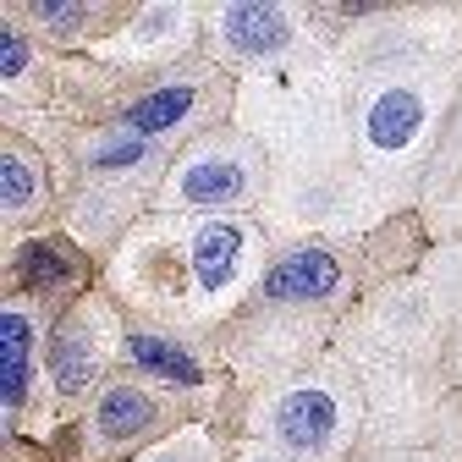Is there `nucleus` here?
I'll use <instances>...</instances> for the list:
<instances>
[{
    "label": "nucleus",
    "instance_id": "4468645a",
    "mask_svg": "<svg viewBox=\"0 0 462 462\" xmlns=\"http://www.w3.org/2000/svg\"><path fill=\"white\" fill-rule=\"evenodd\" d=\"M138 160H143V143H138V138L105 143V149L94 154V165H99V171H127V165H138Z\"/></svg>",
    "mask_w": 462,
    "mask_h": 462
},
{
    "label": "nucleus",
    "instance_id": "0eeeda50",
    "mask_svg": "<svg viewBox=\"0 0 462 462\" xmlns=\"http://www.w3.org/2000/svg\"><path fill=\"white\" fill-rule=\"evenodd\" d=\"M28 346H33L28 314H6L0 319V391H6V408H17L28 391Z\"/></svg>",
    "mask_w": 462,
    "mask_h": 462
},
{
    "label": "nucleus",
    "instance_id": "423d86ee",
    "mask_svg": "<svg viewBox=\"0 0 462 462\" xmlns=\"http://www.w3.org/2000/svg\"><path fill=\"white\" fill-rule=\"evenodd\" d=\"M243 188H248V177H243L237 160H193L182 171V199L188 204H231Z\"/></svg>",
    "mask_w": 462,
    "mask_h": 462
},
{
    "label": "nucleus",
    "instance_id": "20e7f679",
    "mask_svg": "<svg viewBox=\"0 0 462 462\" xmlns=\"http://www.w3.org/2000/svg\"><path fill=\"white\" fill-rule=\"evenodd\" d=\"M419 133H424V99L413 88H385L369 105V143L374 149L396 154V149H408Z\"/></svg>",
    "mask_w": 462,
    "mask_h": 462
},
{
    "label": "nucleus",
    "instance_id": "dca6fc26",
    "mask_svg": "<svg viewBox=\"0 0 462 462\" xmlns=\"http://www.w3.org/2000/svg\"><path fill=\"white\" fill-rule=\"evenodd\" d=\"M44 23H55V28H78L83 23V6H55V0H44V6H33Z\"/></svg>",
    "mask_w": 462,
    "mask_h": 462
},
{
    "label": "nucleus",
    "instance_id": "6e6552de",
    "mask_svg": "<svg viewBox=\"0 0 462 462\" xmlns=\"http://www.w3.org/2000/svg\"><path fill=\"white\" fill-rule=\"evenodd\" d=\"M50 374L61 391H83L94 380V353H88V336L78 325H61L50 341Z\"/></svg>",
    "mask_w": 462,
    "mask_h": 462
},
{
    "label": "nucleus",
    "instance_id": "f257e3e1",
    "mask_svg": "<svg viewBox=\"0 0 462 462\" xmlns=\"http://www.w3.org/2000/svg\"><path fill=\"white\" fill-rule=\"evenodd\" d=\"M336 286H341L336 259L319 254V248H303V254L281 259V264L264 275V298H275V303H314V298H330Z\"/></svg>",
    "mask_w": 462,
    "mask_h": 462
},
{
    "label": "nucleus",
    "instance_id": "9d476101",
    "mask_svg": "<svg viewBox=\"0 0 462 462\" xmlns=\"http://www.w3.org/2000/svg\"><path fill=\"white\" fill-rule=\"evenodd\" d=\"M188 110H193V88H160V94L127 105L122 122H127L133 133H165V127H177Z\"/></svg>",
    "mask_w": 462,
    "mask_h": 462
},
{
    "label": "nucleus",
    "instance_id": "2eb2a0df",
    "mask_svg": "<svg viewBox=\"0 0 462 462\" xmlns=\"http://www.w3.org/2000/svg\"><path fill=\"white\" fill-rule=\"evenodd\" d=\"M28 67V50H23V39L6 28V39H0V72H6V78H17Z\"/></svg>",
    "mask_w": 462,
    "mask_h": 462
},
{
    "label": "nucleus",
    "instance_id": "f03ea898",
    "mask_svg": "<svg viewBox=\"0 0 462 462\" xmlns=\"http://www.w3.org/2000/svg\"><path fill=\"white\" fill-rule=\"evenodd\" d=\"M275 435L292 451H319L336 435V402L325 391H292L275 408Z\"/></svg>",
    "mask_w": 462,
    "mask_h": 462
},
{
    "label": "nucleus",
    "instance_id": "39448f33",
    "mask_svg": "<svg viewBox=\"0 0 462 462\" xmlns=\"http://www.w3.org/2000/svg\"><path fill=\"white\" fill-rule=\"evenodd\" d=\"M226 39L243 55H264V50H281L292 39V28H286V12H275V6H231L226 12Z\"/></svg>",
    "mask_w": 462,
    "mask_h": 462
},
{
    "label": "nucleus",
    "instance_id": "ddd939ff",
    "mask_svg": "<svg viewBox=\"0 0 462 462\" xmlns=\"http://www.w3.org/2000/svg\"><path fill=\"white\" fill-rule=\"evenodd\" d=\"M23 270H28V281H33V286H50V281L72 275V264H67V259H55V243H33V248H28V259H23Z\"/></svg>",
    "mask_w": 462,
    "mask_h": 462
},
{
    "label": "nucleus",
    "instance_id": "f3484780",
    "mask_svg": "<svg viewBox=\"0 0 462 462\" xmlns=\"http://www.w3.org/2000/svg\"><path fill=\"white\" fill-rule=\"evenodd\" d=\"M259 462H264V457H259Z\"/></svg>",
    "mask_w": 462,
    "mask_h": 462
},
{
    "label": "nucleus",
    "instance_id": "9b49d317",
    "mask_svg": "<svg viewBox=\"0 0 462 462\" xmlns=\"http://www.w3.org/2000/svg\"><path fill=\"white\" fill-rule=\"evenodd\" d=\"M133 358H138L149 374L171 380V385H199V364L182 353V346H171L165 336H133Z\"/></svg>",
    "mask_w": 462,
    "mask_h": 462
},
{
    "label": "nucleus",
    "instance_id": "f8f14e48",
    "mask_svg": "<svg viewBox=\"0 0 462 462\" xmlns=\"http://www.w3.org/2000/svg\"><path fill=\"white\" fill-rule=\"evenodd\" d=\"M39 177H33V165H23L17 154H6V165H0V199H6V209H23L33 199Z\"/></svg>",
    "mask_w": 462,
    "mask_h": 462
},
{
    "label": "nucleus",
    "instance_id": "7ed1b4c3",
    "mask_svg": "<svg viewBox=\"0 0 462 462\" xmlns=\"http://www.w3.org/2000/svg\"><path fill=\"white\" fill-rule=\"evenodd\" d=\"M237 270H243V231L231 220L199 226V237H193V275H199L204 292H226V286L237 281Z\"/></svg>",
    "mask_w": 462,
    "mask_h": 462
},
{
    "label": "nucleus",
    "instance_id": "1a4fd4ad",
    "mask_svg": "<svg viewBox=\"0 0 462 462\" xmlns=\"http://www.w3.org/2000/svg\"><path fill=\"white\" fill-rule=\"evenodd\" d=\"M94 424H99L105 440H127V435H138V430L154 424V408H149V396H138V391H127V385H116V391H105Z\"/></svg>",
    "mask_w": 462,
    "mask_h": 462
}]
</instances>
